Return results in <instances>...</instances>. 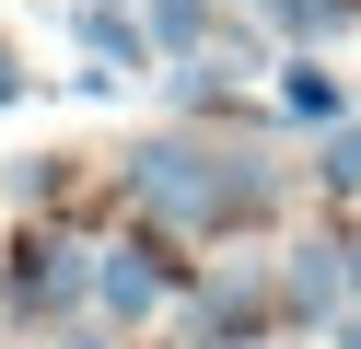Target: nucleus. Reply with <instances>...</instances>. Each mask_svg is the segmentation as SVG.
Instances as JSON below:
<instances>
[{
	"label": "nucleus",
	"mask_w": 361,
	"mask_h": 349,
	"mask_svg": "<svg viewBox=\"0 0 361 349\" xmlns=\"http://www.w3.org/2000/svg\"><path fill=\"white\" fill-rule=\"evenodd\" d=\"M128 186H140V209H152V221H175V233H233V198H221V140H187V128L140 140V152H128Z\"/></svg>",
	"instance_id": "obj_1"
},
{
	"label": "nucleus",
	"mask_w": 361,
	"mask_h": 349,
	"mask_svg": "<svg viewBox=\"0 0 361 349\" xmlns=\"http://www.w3.org/2000/svg\"><path fill=\"white\" fill-rule=\"evenodd\" d=\"M0 302H12V314H82V302H94V245H71V233L24 245L0 268Z\"/></svg>",
	"instance_id": "obj_2"
},
{
	"label": "nucleus",
	"mask_w": 361,
	"mask_h": 349,
	"mask_svg": "<svg viewBox=\"0 0 361 349\" xmlns=\"http://www.w3.org/2000/svg\"><path fill=\"white\" fill-rule=\"evenodd\" d=\"M94 302L105 314H152V302H175V256L152 245V233H128V245H94Z\"/></svg>",
	"instance_id": "obj_3"
},
{
	"label": "nucleus",
	"mask_w": 361,
	"mask_h": 349,
	"mask_svg": "<svg viewBox=\"0 0 361 349\" xmlns=\"http://www.w3.org/2000/svg\"><path fill=\"white\" fill-rule=\"evenodd\" d=\"M245 314H268V279H210L187 302V349H245Z\"/></svg>",
	"instance_id": "obj_4"
},
{
	"label": "nucleus",
	"mask_w": 361,
	"mask_h": 349,
	"mask_svg": "<svg viewBox=\"0 0 361 349\" xmlns=\"http://www.w3.org/2000/svg\"><path fill=\"white\" fill-rule=\"evenodd\" d=\"M280 302H291V314H338V302H350V245H291Z\"/></svg>",
	"instance_id": "obj_5"
},
{
	"label": "nucleus",
	"mask_w": 361,
	"mask_h": 349,
	"mask_svg": "<svg viewBox=\"0 0 361 349\" xmlns=\"http://www.w3.org/2000/svg\"><path fill=\"white\" fill-rule=\"evenodd\" d=\"M71 47H94L105 70H140V59H152V47H140V23H128L117 0H82V12H71Z\"/></svg>",
	"instance_id": "obj_6"
},
{
	"label": "nucleus",
	"mask_w": 361,
	"mask_h": 349,
	"mask_svg": "<svg viewBox=\"0 0 361 349\" xmlns=\"http://www.w3.org/2000/svg\"><path fill=\"white\" fill-rule=\"evenodd\" d=\"M152 47H175V59H210V0H152Z\"/></svg>",
	"instance_id": "obj_7"
},
{
	"label": "nucleus",
	"mask_w": 361,
	"mask_h": 349,
	"mask_svg": "<svg viewBox=\"0 0 361 349\" xmlns=\"http://www.w3.org/2000/svg\"><path fill=\"white\" fill-rule=\"evenodd\" d=\"M280 105H291V116H326V128H338V105H350V93H338V70L291 59V70H280Z\"/></svg>",
	"instance_id": "obj_8"
},
{
	"label": "nucleus",
	"mask_w": 361,
	"mask_h": 349,
	"mask_svg": "<svg viewBox=\"0 0 361 349\" xmlns=\"http://www.w3.org/2000/svg\"><path fill=\"white\" fill-rule=\"evenodd\" d=\"M268 23L280 35H338V23H361V0H268Z\"/></svg>",
	"instance_id": "obj_9"
},
{
	"label": "nucleus",
	"mask_w": 361,
	"mask_h": 349,
	"mask_svg": "<svg viewBox=\"0 0 361 349\" xmlns=\"http://www.w3.org/2000/svg\"><path fill=\"white\" fill-rule=\"evenodd\" d=\"M314 175H326L338 198H361V116H350V128H326V163H314Z\"/></svg>",
	"instance_id": "obj_10"
},
{
	"label": "nucleus",
	"mask_w": 361,
	"mask_h": 349,
	"mask_svg": "<svg viewBox=\"0 0 361 349\" xmlns=\"http://www.w3.org/2000/svg\"><path fill=\"white\" fill-rule=\"evenodd\" d=\"M59 349H117V326H59Z\"/></svg>",
	"instance_id": "obj_11"
},
{
	"label": "nucleus",
	"mask_w": 361,
	"mask_h": 349,
	"mask_svg": "<svg viewBox=\"0 0 361 349\" xmlns=\"http://www.w3.org/2000/svg\"><path fill=\"white\" fill-rule=\"evenodd\" d=\"M0 105H24V70H12V47H0Z\"/></svg>",
	"instance_id": "obj_12"
},
{
	"label": "nucleus",
	"mask_w": 361,
	"mask_h": 349,
	"mask_svg": "<svg viewBox=\"0 0 361 349\" xmlns=\"http://www.w3.org/2000/svg\"><path fill=\"white\" fill-rule=\"evenodd\" d=\"M338 349H361V314H338Z\"/></svg>",
	"instance_id": "obj_13"
},
{
	"label": "nucleus",
	"mask_w": 361,
	"mask_h": 349,
	"mask_svg": "<svg viewBox=\"0 0 361 349\" xmlns=\"http://www.w3.org/2000/svg\"><path fill=\"white\" fill-rule=\"evenodd\" d=\"M350 314H361V245H350Z\"/></svg>",
	"instance_id": "obj_14"
},
{
	"label": "nucleus",
	"mask_w": 361,
	"mask_h": 349,
	"mask_svg": "<svg viewBox=\"0 0 361 349\" xmlns=\"http://www.w3.org/2000/svg\"><path fill=\"white\" fill-rule=\"evenodd\" d=\"M245 349H268V338H245Z\"/></svg>",
	"instance_id": "obj_15"
}]
</instances>
